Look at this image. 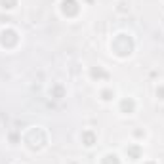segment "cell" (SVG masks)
Segmentation results:
<instances>
[{
  "label": "cell",
  "instance_id": "obj_1",
  "mask_svg": "<svg viewBox=\"0 0 164 164\" xmlns=\"http://www.w3.org/2000/svg\"><path fill=\"white\" fill-rule=\"evenodd\" d=\"M84 139H86V145H93V135H92L90 132L84 134Z\"/></svg>",
  "mask_w": 164,
  "mask_h": 164
},
{
  "label": "cell",
  "instance_id": "obj_2",
  "mask_svg": "<svg viewBox=\"0 0 164 164\" xmlns=\"http://www.w3.org/2000/svg\"><path fill=\"white\" fill-rule=\"evenodd\" d=\"M15 0H2V8H13Z\"/></svg>",
  "mask_w": 164,
  "mask_h": 164
},
{
  "label": "cell",
  "instance_id": "obj_3",
  "mask_svg": "<svg viewBox=\"0 0 164 164\" xmlns=\"http://www.w3.org/2000/svg\"><path fill=\"white\" fill-rule=\"evenodd\" d=\"M92 75H93V77H107V73H103L101 69H98V71L93 69V71H92Z\"/></svg>",
  "mask_w": 164,
  "mask_h": 164
},
{
  "label": "cell",
  "instance_id": "obj_4",
  "mask_svg": "<svg viewBox=\"0 0 164 164\" xmlns=\"http://www.w3.org/2000/svg\"><path fill=\"white\" fill-rule=\"evenodd\" d=\"M122 109H128V111H132V109H134V101H124V103H122Z\"/></svg>",
  "mask_w": 164,
  "mask_h": 164
},
{
  "label": "cell",
  "instance_id": "obj_5",
  "mask_svg": "<svg viewBox=\"0 0 164 164\" xmlns=\"http://www.w3.org/2000/svg\"><path fill=\"white\" fill-rule=\"evenodd\" d=\"M158 93H160V96H162L160 99H164V88H160V90H156V96H158Z\"/></svg>",
  "mask_w": 164,
  "mask_h": 164
}]
</instances>
